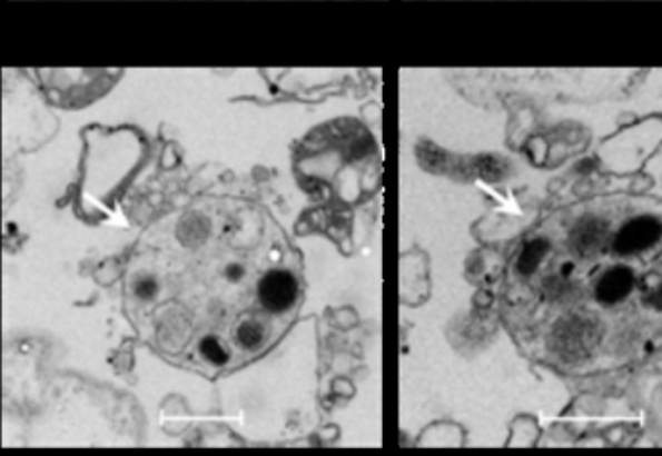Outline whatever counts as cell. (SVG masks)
Masks as SVG:
<instances>
[{
    "label": "cell",
    "instance_id": "obj_2",
    "mask_svg": "<svg viewBox=\"0 0 662 456\" xmlns=\"http://www.w3.org/2000/svg\"><path fill=\"white\" fill-rule=\"evenodd\" d=\"M257 297L263 311L283 315L296 307L299 297V281L296 274L284 268H270L257 284Z\"/></svg>",
    "mask_w": 662,
    "mask_h": 456
},
{
    "label": "cell",
    "instance_id": "obj_8",
    "mask_svg": "<svg viewBox=\"0 0 662 456\" xmlns=\"http://www.w3.org/2000/svg\"><path fill=\"white\" fill-rule=\"evenodd\" d=\"M645 301L651 307H655L659 311H662V278L659 284H655L653 288L649 289L648 297H645Z\"/></svg>",
    "mask_w": 662,
    "mask_h": 456
},
{
    "label": "cell",
    "instance_id": "obj_7",
    "mask_svg": "<svg viewBox=\"0 0 662 456\" xmlns=\"http://www.w3.org/2000/svg\"><path fill=\"white\" fill-rule=\"evenodd\" d=\"M198 350L208 364L216 365V367H221L231 359V354L226 348V344L221 343L220 336L206 335L198 344Z\"/></svg>",
    "mask_w": 662,
    "mask_h": 456
},
{
    "label": "cell",
    "instance_id": "obj_3",
    "mask_svg": "<svg viewBox=\"0 0 662 456\" xmlns=\"http://www.w3.org/2000/svg\"><path fill=\"white\" fill-rule=\"evenodd\" d=\"M662 239V221L656 216H638L624 224L614 237V252L628 257L649 251Z\"/></svg>",
    "mask_w": 662,
    "mask_h": 456
},
{
    "label": "cell",
    "instance_id": "obj_1",
    "mask_svg": "<svg viewBox=\"0 0 662 456\" xmlns=\"http://www.w3.org/2000/svg\"><path fill=\"white\" fill-rule=\"evenodd\" d=\"M601 340V323L571 315L557 320L549 338L550 351L564 364H577L586 359Z\"/></svg>",
    "mask_w": 662,
    "mask_h": 456
},
{
    "label": "cell",
    "instance_id": "obj_5",
    "mask_svg": "<svg viewBox=\"0 0 662 456\" xmlns=\"http://www.w3.org/2000/svg\"><path fill=\"white\" fill-rule=\"evenodd\" d=\"M635 286V274L628 267H614L602 274L594 284V297L602 305H617L630 296Z\"/></svg>",
    "mask_w": 662,
    "mask_h": 456
},
{
    "label": "cell",
    "instance_id": "obj_4",
    "mask_svg": "<svg viewBox=\"0 0 662 456\" xmlns=\"http://www.w3.org/2000/svg\"><path fill=\"white\" fill-rule=\"evenodd\" d=\"M610 239V228L606 221L594 216H586L571 229L570 245L579 257H593L601 252Z\"/></svg>",
    "mask_w": 662,
    "mask_h": 456
},
{
    "label": "cell",
    "instance_id": "obj_6",
    "mask_svg": "<svg viewBox=\"0 0 662 456\" xmlns=\"http://www.w3.org/2000/svg\"><path fill=\"white\" fill-rule=\"evenodd\" d=\"M550 251V244L546 239H533L518 252L517 270L523 276H531L541 267L542 260L546 259Z\"/></svg>",
    "mask_w": 662,
    "mask_h": 456
}]
</instances>
